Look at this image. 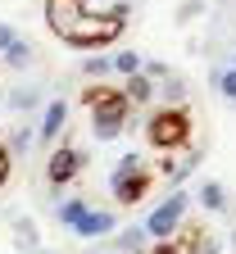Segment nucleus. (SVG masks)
Segmentation results:
<instances>
[{
  "mask_svg": "<svg viewBox=\"0 0 236 254\" xmlns=\"http://www.w3.org/2000/svg\"><path fill=\"white\" fill-rule=\"evenodd\" d=\"M123 27H127V5H114L105 14H82L69 32H64V41L78 46V50H105L123 37Z\"/></svg>",
  "mask_w": 236,
  "mask_h": 254,
  "instance_id": "f257e3e1",
  "label": "nucleus"
},
{
  "mask_svg": "<svg viewBox=\"0 0 236 254\" xmlns=\"http://www.w3.org/2000/svg\"><path fill=\"white\" fill-rule=\"evenodd\" d=\"M82 100H86V109H91V136H95V141H114L123 127H127L132 105H127V95H123V91L86 86V91H82Z\"/></svg>",
  "mask_w": 236,
  "mask_h": 254,
  "instance_id": "f03ea898",
  "label": "nucleus"
},
{
  "mask_svg": "<svg viewBox=\"0 0 236 254\" xmlns=\"http://www.w3.org/2000/svg\"><path fill=\"white\" fill-rule=\"evenodd\" d=\"M146 141L155 145V150H177V145H186L191 141V114L182 109V105H168V109H155L150 114V123H146Z\"/></svg>",
  "mask_w": 236,
  "mask_h": 254,
  "instance_id": "7ed1b4c3",
  "label": "nucleus"
},
{
  "mask_svg": "<svg viewBox=\"0 0 236 254\" xmlns=\"http://www.w3.org/2000/svg\"><path fill=\"white\" fill-rule=\"evenodd\" d=\"M186 204H191V195L186 190H173L163 204H155L150 209V218H146V236H155V241H168L177 227H182V213H186Z\"/></svg>",
  "mask_w": 236,
  "mask_h": 254,
  "instance_id": "20e7f679",
  "label": "nucleus"
},
{
  "mask_svg": "<svg viewBox=\"0 0 236 254\" xmlns=\"http://www.w3.org/2000/svg\"><path fill=\"white\" fill-rule=\"evenodd\" d=\"M82 164H86V154L73 150V145L50 150V159H46V177H50V186H69V182L82 173Z\"/></svg>",
  "mask_w": 236,
  "mask_h": 254,
  "instance_id": "39448f33",
  "label": "nucleus"
},
{
  "mask_svg": "<svg viewBox=\"0 0 236 254\" xmlns=\"http://www.w3.org/2000/svg\"><path fill=\"white\" fill-rule=\"evenodd\" d=\"M82 14H86V0H46V23H50V32L59 41H64V32H69Z\"/></svg>",
  "mask_w": 236,
  "mask_h": 254,
  "instance_id": "423d86ee",
  "label": "nucleus"
},
{
  "mask_svg": "<svg viewBox=\"0 0 236 254\" xmlns=\"http://www.w3.org/2000/svg\"><path fill=\"white\" fill-rule=\"evenodd\" d=\"M109 190H114L118 204H141L146 190H150V173L141 168V173H132V177H118V182H109Z\"/></svg>",
  "mask_w": 236,
  "mask_h": 254,
  "instance_id": "0eeeda50",
  "label": "nucleus"
},
{
  "mask_svg": "<svg viewBox=\"0 0 236 254\" xmlns=\"http://www.w3.org/2000/svg\"><path fill=\"white\" fill-rule=\"evenodd\" d=\"M114 227H118V218H114L109 209H86V218L78 222L73 232H78V236H86V241H100V236H109Z\"/></svg>",
  "mask_w": 236,
  "mask_h": 254,
  "instance_id": "6e6552de",
  "label": "nucleus"
},
{
  "mask_svg": "<svg viewBox=\"0 0 236 254\" xmlns=\"http://www.w3.org/2000/svg\"><path fill=\"white\" fill-rule=\"evenodd\" d=\"M64 118H69V105H64V100H50V105H46V114H41V127H37L41 141H55V136H59Z\"/></svg>",
  "mask_w": 236,
  "mask_h": 254,
  "instance_id": "1a4fd4ad",
  "label": "nucleus"
},
{
  "mask_svg": "<svg viewBox=\"0 0 236 254\" xmlns=\"http://www.w3.org/2000/svg\"><path fill=\"white\" fill-rule=\"evenodd\" d=\"M123 95H127V105H146L150 95H155V77L132 73V77H127V86H123Z\"/></svg>",
  "mask_w": 236,
  "mask_h": 254,
  "instance_id": "9d476101",
  "label": "nucleus"
},
{
  "mask_svg": "<svg viewBox=\"0 0 236 254\" xmlns=\"http://www.w3.org/2000/svg\"><path fill=\"white\" fill-rule=\"evenodd\" d=\"M200 204L214 209V213H223V209H227V190H223V182H205V186H200Z\"/></svg>",
  "mask_w": 236,
  "mask_h": 254,
  "instance_id": "9b49d317",
  "label": "nucleus"
},
{
  "mask_svg": "<svg viewBox=\"0 0 236 254\" xmlns=\"http://www.w3.org/2000/svg\"><path fill=\"white\" fill-rule=\"evenodd\" d=\"M86 209H91V204H86L82 195H73V200H64V204H59V222H64V227H78V222L86 218Z\"/></svg>",
  "mask_w": 236,
  "mask_h": 254,
  "instance_id": "f8f14e48",
  "label": "nucleus"
},
{
  "mask_svg": "<svg viewBox=\"0 0 236 254\" xmlns=\"http://www.w3.org/2000/svg\"><path fill=\"white\" fill-rule=\"evenodd\" d=\"M118 250H127V254H141V250H146V227H127V232L118 236Z\"/></svg>",
  "mask_w": 236,
  "mask_h": 254,
  "instance_id": "ddd939ff",
  "label": "nucleus"
},
{
  "mask_svg": "<svg viewBox=\"0 0 236 254\" xmlns=\"http://www.w3.org/2000/svg\"><path fill=\"white\" fill-rule=\"evenodd\" d=\"M114 68H118L123 77L141 73V55H137V50H118V55H114Z\"/></svg>",
  "mask_w": 236,
  "mask_h": 254,
  "instance_id": "4468645a",
  "label": "nucleus"
},
{
  "mask_svg": "<svg viewBox=\"0 0 236 254\" xmlns=\"http://www.w3.org/2000/svg\"><path fill=\"white\" fill-rule=\"evenodd\" d=\"M109 68H114L109 55H91V59H82V73H86V77H105Z\"/></svg>",
  "mask_w": 236,
  "mask_h": 254,
  "instance_id": "2eb2a0df",
  "label": "nucleus"
},
{
  "mask_svg": "<svg viewBox=\"0 0 236 254\" xmlns=\"http://www.w3.org/2000/svg\"><path fill=\"white\" fill-rule=\"evenodd\" d=\"M5 59L14 64V68H23V64H32V46H27V41H14V46L5 50Z\"/></svg>",
  "mask_w": 236,
  "mask_h": 254,
  "instance_id": "dca6fc26",
  "label": "nucleus"
},
{
  "mask_svg": "<svg viewBox=\"0 0 236 254\" xmlns=\"http://www.w3.org/2000/svg\"><path fill=\"white\" fill-rule=\"evenodd\" d=\"M9 173H14V154H9V145L0 141V186L9 182Z\"/></svg>",
  "mask_w": 236,
  "mask_h": 254,
  "instance_id": "f3484780",
  "label": "nucleus"
},
{
  "mask_svg": "<svg viewBox=\"0 0 236 254\" xmlns=\"http://www.w3.org/2000/svg\"><path fill=\"white\" fill-rule=\"evenodd\" d=\"M218 91L227 95V100H236V68H227V73L218 77Z\"/></svg>",
  "mask_w": 236,
  "mask_h": 254,
  "instance_id": "a211bd4d",
  "label": "nucleus"
},
{
  "mask_svg": "<svg viewBox=\"0 0 236 254\" xmlns=\"http://www.w3.org/2000/svg\"><path fill=\"white\" fill-rule=\"evenodd\" d=\"M27 141H32V132H27V127H18V132L9 136V154H14V150H27Z\"/></svg>",
  "mask_w": 236,
  "mask_h": 254,
  "instance_id": "6ab92c4d",
  "label": "nucleus"
},
{
  "mask_svg": "<svg viewBox=\"0 0 236 254\" xmlns=\"http://www.w3.org/2000/svg\"><path fill=\"white\" fill-rule=\"evenodd\" d=\"M14 41H18V37H14V27H9V23H0V50H9Z\"/></svg>",
  "mask_w": 236,
  "mask_h": 254,
  "instance_id": "aec40b11",
  "label": "nucleus"
},
{
  "mask_svg": "<svg viewBox=\"0 0 236 254\" xmlns=\"http://www.w3.org/2000/svg\"><path fill=\"white\" fill-rule=\"evenodd\" d=\"M195 14H200V0H186V5H182V14H177V18L186 23V18H195Z\"/></svg>",
  "mask_w": 236,
  "mask_h": 254,
  "instance_id": "412c9836",
  "label": "nucleus"
},
{
  "mask_svg": "<svg viewBox=\"0 0 236 254\" xmlns=\"http://www.w3.org/2000/svg\"><path fill=\"white\" fill-rule=\"evenodd\" d=\"M150 254H182V250H177V245H173V241H159V245H155V250H150Z\"/></svg>",
  "mask_w": 236,
  "mask_h": 254,
  "instance_id": "4be33fe9",
  "label": "nucleus"
},
{
  "mask_svg": "<svg viewBox=\"0 0 236 254\" xmlns=\"http://www.w3.org/2000/svg\"><path fill=\"white\" fill-rule=\"evenodd\" d=\"M232 245H236V232H232Z\"/></svg>",
  "mask_w": 236,
  "mask_h": 254,
  "instance_id": "5701e85b",
  "label": "nucleus"
},
{
  "mask_svg": "<svg viewBox=\"0 0 236 254\" xmlns=\"http://www.w3.org/2000/svg\"><path fill=\"white\" fill-rule=\"evenodd\" d=\"M232 68H236V59H232Z\"/></svg>",
  "mask_w": 236,
  "mask_h": 254,
  "instance_id": "b1692460",
  "label": "nucleus"
},
{
  "mask_svg": "<svg viewBox=\"0 0 236 254\" xmlns=\"http://www.w3.org/2000/svg\"><path fill=\"white\" fill-rule=\"evenodd\" d=\"M37 254H41V250H37Z\"/></svg>",
  "mask_w": 236,
  "mask_h": 254,
  "instance_id": "393cba45",
  "label": "nucleus"
}]
</instances>
